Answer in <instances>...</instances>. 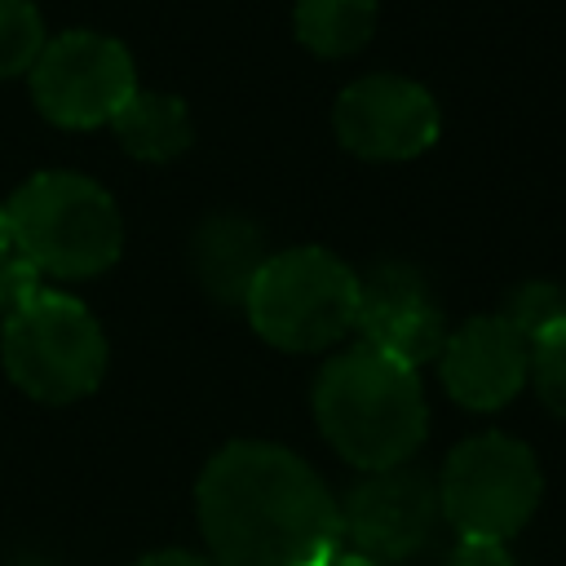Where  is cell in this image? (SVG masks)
Listing matches in <instances>:
<instances>
[{
  "mask_svg": "<svg viewBox=\"0 0 566 566\" xmlns=\"http://www.w3.org/2000/svg\"><path fill=\"white\" fill-rule=\"evenodd\" d=\"M212 566H327L340 548V504L279 442H226L195 486Z\"/></svg>",
  "mask_w": 566,
  "mask_h": 566,
  "instance_id": "cell-1",
  "label": "cell"
},
{
  "mask_svg": "<svg viewBox=\"0 0 566 566\" xmlns=\"http://www.w3.org/2000/svg\"><path fill=\"white\" fill-rule=\"evenodd\" d=\"M314 420L323 438L363 473L398 469L429 433V407L416 367L376 345L340 349L314 380Z\"/></svg>",
  "mask_w": 566,
  "mask_h": 566,
  "instance_id": "cell-2",
  "label": "cell"
},
{
  "mask_svg": "<svg viewBox=\"0 0 566 566\" xmlns=\"http://www.w3.org/2000/svg\"><path fill=\"white\" fill-rule=\"evenodd\" d=\"M4 212L40 279H93L119 261L124 217L111 190L84 172H35L9 195Z\"/></svg>",
  "mask_w": 566,
  "mask_h": 566,
  "instance_id": "cell-3",
  "label": "cell"
},
{
  "mask_svg": "<svg viewBox=\"0 0 566 566\" xmlns=\"http://www.w3.org/2000/svg\"><path fill=\"white\" fill-rule=\"evenodd\" d=\"M243 310L265 345L314 354L358 327V274L327 248H283L261 265Z\"/></svg>",
  "mask_w": 566,
  "mask_h": 566,
  "instance_id": "cell-4",
  "label": "cell"
},
{
  "mask_svg": "<svg viewBox=\"0 0 566 566\" xmlns=\"http://www.w3.org/2000/svg\"><path fill=\"white\" fill-rule=\"evenodd\" d=\"M0 358L9 380L49 407L88 398L106 376V336L84 301L40 287L27 296L0 336Z\"/></svg>",
  "mask_w": 566,
  "mask_h": 566,
  "instance_id": "cell-5",
  "label": "cell"
},
{
  "mask_svg": "<svg viewBox=\"0 0 566 566\" xmlns=\"http://www.w3.org/2000/svg\"><path fill=\"white\" fill-rule=\"evenodd\" d=\"M539 495H544L539 460L526 442L509 433L464 438L447 455L438 482L447 522L460 535H482V539L517 535L539 509Z\"/></svg>",
  "mask_w": 566,
  "mask_h": 566,
  "instance_id": "cell-6",
  "label": "cell"
},
{
  "mask_svg": "<svg viewBox=\"0 0 566 566\" xmlns=\"http://www.w3.org/2000/svg\"><path fill=\"white\" fill-rule=\"evenodd\" d=\"M137 93L133 57L102 31H62L44 40L31 66L35 111L57 128H102Z\"/></svg>",
  "mask_w": 566,
  "mask_h": 566,
  "instance_id": "cell-7",
  "label": "cell"
},
{
  "mask_svg": "<svg viewBox=\"0 0 566 566\" xmlns=\"http://www.w3.org/2000/svg\"><path fill=\"white\" fill-rule=\"evenodd\" d=\"M336 142L371 164H402L424 155L438 133L442 115L424 84L407 75H363L340 88L332 106Z\"/></svg>",
  "mask_w": 566,
  "mask_h": 566,
  "instance_id": "cell-8",
  "label": "cell"
},
{
  "mask_svg": "<svg viewBox=\"0 0 566 566\" xmlns=\"http://www.w3.org/2000/svg\"><path fill=\"white\" fill-rule=\"evenodd\" d=\"M442 517L438 482L420 469H380L367 473L340 504V535L354 553L371 562H402L416 557Z\"/></svg>",
  "mask_w": 566,
  "mask_h": 566,
  "instance_id": "cell-9",
  "label": "cell"
},
{
  "mask_svg": "<svg viewBox=\"0 0 566 566\" xmlns=\"http://www.w3.org/2000/svg\"><path fill=\"white\" fill-rule=\"evenodd\" d=\"M358 332L380 354L420 367L442 354L447 318L416 265L385 261L367 279H358Z\"/></svg>",
  "mask_w": 566,
  "mask_h": 566,
  "instance_id": "cell-10",
  "label": "cell"
},
{
  "mask_svg": "<svg viewBox=\"0 0 566 566\" xmlns=\"http://www.w3.org/2000/svg\"><path fill=\"white\" fill-rule=\"evenodd\" d=\"M438 376L447 398L464 411H500L531 380V340L504 314L469 318L447 332Z\"/></svg>",
  "mask_w": 566,
  "mask_h": 566,
  "instance_id": "cell-11",
  "label": "cell"
},
{
  "mask_svg": "<svg viewBox=\"0 0 566 566\" xmlns=\"http://www.w3.org/2000/svg\"><path fill=\"white\" fill-rule=\"evenodd\" d=\"M265 261L270 252L261 226L239 212L208 217L190 239V270L199 287L221 305H243Z\"/></svg>",
  "mask_w": 566,
  "mask_h": 566,
  "instance_id": "cell-12",
  "label": "cell"
},
{
  "mask_svg": "<svg viewBox=\"0 0 566 566\" xmlns=\"http://www.w3.org/2000/svg\"><path fill=\"white\" fill-rule=\"evenodd\" d=\"M111 128H115V142L142 164H172L195 142V124H190L186 102L172 93H150V88H137L119 106Z\"/></svg>",
  "mask_w": 566,
  "mask_h": 566,
  "instance_id": "cell-13",
  "label": "cell"
},
{
  "mask_svg": "<svg viewBox=\"0 0 566 566\" xmlns=\"http://www.w3.org/2000/svg\"><path fill=\"white\" fill-rule=\"evenodd\" d=\"M380 0H296L292 27L314 57H349L376 31Z\"/></svg>",
  "mask_w": 566,
  "mask_h": 566,
  "instance_id": "cell-14",
  "label": "cell"
},
{
  "mask_svg": "<svg viewBox=\"0 0 566 566\" xmlns=\"http://www.w3.org/2000/svg\"><path fill=\"white\" fill-rule=\"evenodd\" d=\"M44 40V18L31 0H0V80L31 71Z\"/></svg>",
  "mask_w": 566,
  "mask_h": 566,
  "instance_id": "cell-15",
  "label": "cell"
},
{
  "mask_svg": "<svg viewBox=\"0 0 566 566\" xmlns=\"http://www.w3.org/2000/svg\"><path fill=\"white\" fill-rule=\"evenodd\" d=\"M500 314H504V318H509L526 340H535V336L553 332L557 323H566V292H562L557 283L535 279V283L513 287Z\"/></svg>",
  "mask_w": 566,
  "mask_h": 566,
  "instance_id": "cell-16",
  "label": "cell"
},
{
  "mask_svg": "<svg viewBox=\"0 0 566 566\" xmlns=\"http://www.w3.org/2000/svg\"><path fill=\"white\" fill-rule=\"evenodd\" d=\"M531 380L539 402L566 420V323L531 340Z\"/></svg>",
  "mask_w": 566,
  "mask_h": 566,
  "instance_id": "cell-17",
  "label": "cell"
},
{
  "mask_svg": "<svg viewBox=\"0 0 566 566\" xmlns=\"http://www.w3.org/2000/svg\"><path fill=\"white\" fill-rule=\"evenodd\" d=\"M40 292V274L31 270V261L18 252L13 230H9V212L0 203V318H9L27 296Z\"/></svg>",
  "mask_w": 566,
  "mask_h": 566,
  "instance_id": "cell-18",
  "label": "cell"
},
{
  "mask_svg": "<svg viewBox=\"0 0 566 566\" xmlns=\"http://www.w3.org/2000/svg\"><path fill=\"white\" fill-rule=\"evenodd\" d=\"M447 566H513V553L504 539H482V535H460V544L451 548Z\"/></svg>",
  "mask_w": 566,
  "mask_h": 566,
  "instance_id": "cell-19",
  "label": "cell"
},
{
  "mask_svg": "<svg viewBox=\"0 0 566 566\" xmlns=\"http://www.w3.org/2000/svg\"><path fill=\"white\" fill-rule=\"evenodd\" d=\"M133 566H212V562H208V557H195V553H186V548H159V553L137 557Z\"/></svg>",
  "mask_w": 566,
  "mask_h": 566,
  "instance_id": "cell-20",
  "label": "cell"
},
{
  "mask_svg": "<svg viewBox=\"0 0 566 566\" xmlns=\"http://www.w3.org/2000/svg\"><path fill=\"white\" fill-rule=\"evenodd\" d=\"M327 566H380V562H371V557H363V553H354V548H340Z\"/></svg>",
  "mask_w": 566,
  "mask_h": 566,
  "instance_id": "cell-21",
  "label": "cell"
}]
</instances>
